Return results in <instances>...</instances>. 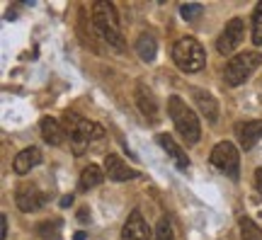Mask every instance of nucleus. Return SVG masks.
Returning a JSON list of instances; mask_svg holds the SVG:
<instances>
[{"instance_id":"dca6fc26","label":"nucleus","mask_w":262,"mask_h":240,"mask_svg":"<svg viewBox=\"0 0 262 240\" xmlns=\"http://www.w3.org/2000/svg\"><path fill=\"white\" fill-rule=\"evenodd\" d=\"M192 95H194V102H196V107H199V112H202L209 121H216V117H219V104H216L214 97L209 93H204V90H194Z\"/></svg>"},{"instance_id":"2eb2a0df","label":"nucleus","mask_w":262,"mask_h":240,"mask_svg":"<svg viewBox=\"0 0 262 240\" xmlns=\"http://www.w3.org/2000/svg\"><path fill=\"white\" fill-rule=\"evenodd\" d=\"M41 136H44V141L51 143V146H61L66 139L63 124H58V121L51 119V117H44V119H41Z\"/></svg>"},{"instance_id":"f257e3e1","label":"nucleus","mask_w":262,"mask_h":240,"mask_svg":"<svg viewBox=\"0 0 262 240\" xmlns=\"http://www.w3.org/2000/svg\"><path fill=\"white\" fill-rule=\"evenodd\" d=\"M93 15V25L95 32L117 51H124V37H122V27H119V17H117V10L112 3H95L90 8Z\"/></svg>"},{"instance_id":"b1692460","label":"nucleus","mask_w":262,"mask_h":240,"mask_svg":"<svg viewBox=\"0 0 262 240\" xmlns=\"http://www.w3.org/2000/svg\"><path fill=\"white\" fill-rule=\"evenodd\" d=\"M255 187H257V192L262 194V167L255 172Z\"/></svg>"},{"instance_id":"aec40b11","label":"nucleus","mask_w":262,"mask_h":240,"mask_svg":"<svg viewBox=\"0 0 262 240\" xmlns=\"http://www.w3.org/2000/svg\"><path fill=\"white\" fill-rule=\"evenodd\" d=\"M253 44L262 47V3L255 5L253 12Z\"/></svg>"},{"instance_id":"4be33fe9","label":"nucleus","mask_w":262,"mask_h":240,"mask_svg":"<svg viewBox=\"0 0 262 240\" xmlns=\"http://www.w3.org/2000/svg\"><path fill=\"white\" fill-rule=\"evenodd\" d=\"M156 240H172V226H170V219L163 216L158 221V228H156Z\"/></svg>"},{"instance_id":"6ab92c4d","label":"nucleus","mask_w":262,"mask_h":240,"mask_svg":"<svg viewBox=\"0 0 262 240\" xmlns=\"http://www.w3.org/2000/svg\"><path fill=\"white\" fill-rule=\"evenodd\" d=\"M241 235H243V240H262L260 226L250 216H241Z\"/></svg>"},{"instance_id":"20e7f679","label":"nucleus","mask_w":262,"mask_h":240,"mask_svg":"<svg viewBox=\"0 0 262 240\" xmlns=\"http://www.w3.org/2000/svg\"><path fill=\"white\" fill-rule=\"evenodd\" d=\"M172 61L178 66L180 71H185V73H196V71H202L206 63V54L202 44L196 41L194 37H182L172 47Z\"/></svg>"},{"instance_id":"f03ea898","label":"nucleus","mask_w":262,"mask_h":240,"mask_svg":"<svg viewBox=\"0 0 262 240\" xmlns=\"http://www.w3.org/2000/svg\"><path fill=\"white\" fill-rule=\"evenodd\" d=\"M63 129H66V136L71 139V148H73V153H83L88 143L90 141H97L104 136V129L100 124H95V121H88L83 117H78V114H66L63 117Z\"/></svg>"},{"instance_id":"9b49d317","label":"nucleus","mask_w":262,"mask_h":240,"mask_svg":"<svg viewBox=\"0 0 262 240\" xmlns=\"http://www.w3.org/2000/svg\"><path fill=\"white\" fill-rule=\"evenodd\" d=\"M134 97H136V104H139L141 114L148 121H158V104H156V97L148 90V85L136 83V90H134Z\"/></svg>"},{"instance_id":"1a4fd4ad","label":"nucleus","mask_w":262,"mask_h":240,"mask_svg":"<svg viewBox=\"0 0 262 240\" xmlns=\"http://www.w3.org/2000/svg\"><path fill=\"white\" fill-rule=\"evenodd\" d=\"M235 139L241 141L243 150H250L262 139V119H250L235 124Z\"/></svg>"},{"instance_id":"a211bd4d","label":"nucleus","mask_w":262,"mask_h":240,"mask_svg":"<svg viewBox=\"0 0 262 240\" xmlns=\"http://www.w3.org/2000/svg\"><path fill=\"white\" fill-rule=\"evenodd\" d=\"M102 180H104V172L100 170V167H97V165H88L83 170V175H80L78 189H80V192H88V189H93V187L100 185Z\"/></svg>"},{"instance_id":"4468645a","label":"nucleus","mask_w":262,"mask_h":240,"mask_svg":"<svg viewBox=\"0 0 262 240\" xmlns=\"http://www.w3.org/2000/svg\"><path fill=\"white\" fill-rule=\"evenodd\" d=\"M158 143H160V148H163V150H165V153L175 160V165H178L180 170H187V167H189V158L185 156V150H182V148L172 141V136H170V134H158Z\"/></svg>"},{"instance_id":"f8f14e48","label":"nucleus","mask_w":262,"mask_h":240,"mask_svg":"<svg viewBox=\"0 0 262 240\" xmlns=\"http://www.w3.org/2000/svg\"><path fill=\"white\" fill-rule=\"evenodd\" d=\"M104 172H107V177L114 180V182H126V180L139 177V172L131 170L119 156H107L104 158Z\"/></svg>"},{"instance_id":"39448f33","label":"nucleus","mask_w":262,"mask_h":240,"mask_svg":"<svg viewBox=\"0 0 262 240\" xmlns=\"http://www.w3.org/2000/svg\"><path fill=\"white\" fill-rule=\"evenodd\" d=\"M260 63H262V54H257V51H245V54L233 56V58L226 63V71H224L226 83L231 85V88L245 83V80L260 68Z\"/></svg>"},{"instance_id":"7ed1b4c3","label":"nucleus","mask_w":262,"mask_h":240,"mask_svg":"<svg viewBox=\"0 0 262 240\" xmlns=\"http://www.w3.org/2000/svg\"><path fill=\"white\" fill-rule=\"evenodd\" d=\"M168 114H170V119H172V124H175L178 134L187 141L189 146H194L196 141L202 139V126H199V119H196L194 112L182 102V97H178V95H172V97H170L168 100Z\"/></svg>"},{"instance_id":"5701e85b","label":"nucleus","mask_w":262,"mask_h":240,"mask_svg":"<svg viewBox=\"0 0 262 240\" xmlns=\"http://www.w3.org/2000/svg\"><path fill=\"white\" fill-rule=\"evenodd\" d=\"M5 235H8V216L3 213V216H0V238L5 240Z\"/></svg>"},{"instance_id":"393cba45","label":"nucleus","mask_w":262,"mask_h":240,"mask_svg":"<svg viewBox=\"0 0 262 240\" xmlns=\"http://www.w3.org/2000/svg\"><path fill=\"white\" fill-rule=\"evenodd\" d=\"M71 202H73V197H66V199H61V206H68Z\"/></svg>"},{"instance_id":"9d476101","label":"nucleus","mask_w":262,"mask_h":240,"mask_svg":"<svg viewBox=\"0 0 262 240\" xmlns=\"http://www.w3.org/2000/svg\"><path fill=\"white\" fill-rule=\"evenodd\" d=\"M122 240H150V228L141 211H131L122 228Z\"/></svg>"},{"instance_id":"6e6552de","label":"nucleus","mask_w":262,"mask_h":240,"mask_svg":"<svg viewBox=\"0 0 262 240\" xmlns=\"http://www.w3.org/2000/svg\"><path fill=\"white\" fill-rule=\"evenodd\" d=\"M241 41H243V19L233 17L224 27L221 37H219V41H216V49H219V54L226 56V54H231V51H233Z\"/></svg>"},{"instance_id":"f3484780","label":"nucleus","mask_w":262,"mask_h":240,"mask_svg":"<svg viewBox=\"0 0 262 240\" xmlns=\"http://www.w3.org/2000/svg\"><path fill=\"white\" fill-rule=\"evenodd\" d=\"M136 54L141 56V61L146 63H153L156 61V54H158V44L150 34H141L139 41H136Z\"/></svg>"},{"instance_id":"0eeeda50","label":"nucleus","mask_w":262,"mask_h":240,"mask_svg":"<svg viewBox=\"0 0 262 240\" xmlns=\"http://www.w3.org/2000/svg\"><path fill=\"white\" fill-rule=\"evenodd\" d=\"M15 199H17V206L22 209V211H37V209H41L44 204H47V194L41 192L37 185H29V182H25V185L17 187V194H15Z\"/></svg>"},{"instance_id":"423d86ee","label":"nucleus","mask_w":262,"mask_h":240,"mask_svg":"<svg viewBox=\"0 0 262 240\" xmlns=\"http://www.w3.org/2000/svg\"><path fill=\"white\" fill-rule=\"evenodd\" d=\"M211 163H214L221 172H226L228 177H238V167H241V158H238V150H235L233 143L228 141H221L216 143L214 150H211Z\"/></svg>"},{"instance_id":"ddd939ff","label":"nucleus","mask_w":262,"mask_h":240,"mask_svg":"<svg viewBox=\"0 0 262 240\" xmlns=\"http://www.w3.org/2000/svg\"><path fill=\"white\" fill-rule=\"evenodd\" d=\"M41 163V153H39V148H25V150H19L17 158L12 160V170L17 172V175H27L32 167H37Z\"/></svg>"},{"instance_id":"412c9836","label":"nucleus","mask_w":262,"mask_h":240,"mask_svg":"<svg viewBox=\"0 0 262 240\" xmlns=\"http://www.w3.org/2000/svg\"><path fill=\"white\" fill-rule=\"evenodd\" d=\"M202 12H204V5H199V3H187V5H182V8H180V15L187 19V22L196 19Z\"/></svg>"}]
</instances>
